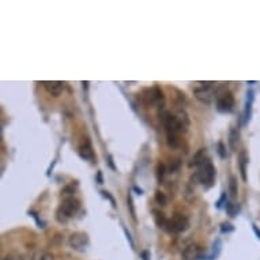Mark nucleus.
<instances>
[{
  "instance_id": "obj_31",
  "label": "nucleus",
  "mask_w": 260,
  "mask_h": 260,
  "mask_svg": "<svg viewBox=\"0 0 260 260\" xmlns=\"http://www.w3.org/2000/svg\"><path fill=\"white\" fill-rule=\"evenodd\" d=\"M98 181L99 184H102V176H101V173H98Z\"/></svg>"
},
{
  "instance_id": "obj_13",
  "label": "nucleus",
  "mask_w": 260,
  "mask_h": 260,
  "mask_svg": "<svg viewBox=\"0 0 260 260\" xmlns=\"http://www.w3.org/2000/svg\"><path fill=\"white\" fill-rule=\"evenodd\" d=\"M252 101H253V93L249 91L247 94V102H245V111H244V124H247L252 115Z\"/></svg>"
},
{
  "instance_id": "obj_8",
  "label": "nucleus",
  "mask_w": 260,
  "mask_h": 260,
  "mask_svg": "<svg viewBox=\"0 0 260 260\" xmlns=\"http://www.w3.org/2000/svg\"><path fill=\"white\" fill-rule=\"evenodd\" d=\"M42 87L46 90V93L55 98H58L60 95L63 94V90H64V85L63 82H59V81H45L41 83Z\"/></svg>"
},
{
  "instance_id": "obj_25",
  "label": "nucleus",
  "mask_w": 260,
  "mask_h": 260,
  "mask_svg": "<svg viewBox=\"0 0 260 260\" xmlns=\"http://www.w3.org/2000/svg\"><path fill=\"white\" fill-rule=\"evenodd\" d=\"M224 203L225 204H226V192H224L222 193V196H221V199L220 200H218V202H217V209H221V207L224 206Z\"/></svg>"
},
{
  "instance_id": "obj_20",
  "label": "nucleus",
  "mask_w": 260,
  "mask_h": 260,
  "mask_svg": "<svg viewBox=\"0 0 260 260\" xmlns=\"http://www.w3.org/2000/svg\"><path fill=\"white\" fill-rule=\"evenodd\" d=\"M225 210H226V213H228L229 217H236V214H237V209H236V204H233L232 202H228L226 204H225Z\"/></svg>"
},
{
  "instance_id": "obj_4",
  "label": "nucleus",
  "mask_w": 260,
  "mask_h": 260,
  "mask_svg": "<svg viewBox=\"0 0 260 260\" xmlns=\"http://www.w3.org/2000/svg\"><path fill=\"white\" fill-rule=\"evenodd\" d=\"M195 179L204 187V188H210L214 184L216 180V168L213 165L210 160H207L200 168H197V172L195 173Z\"/></svg>"
},
{
  "instance_id": "obj_3",
  "label": "nucleus",
  "mask_w": 260,
  "mask_h": 260,
  "mask_svg": "<svg viewBox=\"0 0 260 260\" xmlns=\"http://www.w3.org/2000/svg\"><path fill=\"white\" fill-rule=\"evenodd\" d=\"M216 107L220 113H229L233 111L234 97L225 86L216 91Z\"/></svg>"
},
{
  "instance_id": "obj_14",
  "label": "nucleus",
  "mask_w": 260,
  "mask_h": 260,
  "mask_svg": "<svg viewBox=\"0 0 260 260\" xmlns=\"http://www.w3.org/2000/svg\"><path fill=\"white\" fill-rule=\"evenodd\" d=\"M152 214H154V221H155V224H157L158 228L165 229L166 222H168V218L165 217V214L161 213L160 210H152Z\"/></svg>"
},
{
  "instance_id": "obj_24",
  "label": "nucleus",
  "mask_w": 260,
  "mask_h": 260,
  "mask_svg": "<svg viewBox=\"0 0 260 260\" xmlns=\"http://www.w3.org/2000/svg\"><path fill=\"white\" fill-rule=\"evenodd\" d=\"M218 154L221 158H226V150H225V144L222 142L218 143Z\"/></svg>"
},
{
  "instance_id": "obj_1",
  "label": "nucleus",
  "mask_w": 260,
  "mask_h": 260,
  "mask_svg": "<svg viewBox=\"0 0 260 260\" xmlns=\"http://www.w3.org/2000/svg\"><path fill=\"white\" fill-rule=\"evenodd\" d=\"M162 121H164V128H165L166 132L168 146L173 150L179 148L180 144H181L180 135H181V132L187 131L188 126L184 124L176 115H171V113H165V116L162 117Z\"/></svg>"
},
{
  "instance_id": "obj_29",
  "label": "nucleus",
  "mask_w": 260,
  "mask_h": 260,
  "mask_svg": "<svg viewBox=\"0 0 260 260\" xmlns=\"http://www.w3.org/2000/svg\"><path fill=\"white\" fill-rule=\"evenodd\" d=\"M142 256H143V260H150V257H148V255H147V252H143Z\"/></svg>"
},
{
  "instance_id": "obj_17",
  "label": "nucleus",
  "mask_w": 260,
  "mask_h": 260,
  "mask_svg": "<svg viewBox=\"0 0 260 260\" xmlns=\"http://www.w3.org/2000/svg\"><path fill=\"white\" fill-rule=\"evenodd\" d=\"M76 188H78V184H68L67 187H64L63 189H62V196L64 197V199H67V197H72L74 196V193H75Z\"/></svg>"
},
{
  "instance_id": "obj_21",
  "label": "nucleus",
  "mask_w": 260,
  "mask_h": 260,
  "mask_svg": "<svg viewBox=\"0 0 260 260\" xmlns=\"http://www.w3.org/2000/svg\"><path fill=\"white\" fill-rule=\"evenodd\" d=\"M155 200H157L158 204H161V206H166V203H168V199H166L165 193L161 192V191H157V192H155Z\"/></svg>"
},
{
  "instance_id": "obj_15",
  "label": "nucleus",
  "mask_w": 260,
  "mask_h": 260,
  "mask_svg": "<svg viewBox=\"0 0 260 260\" xmlns=\"http://www.w3.org/2000/svg\"><path fill=\"white\" fill-rule=\"evenodd\" d=\"M229 193H230V196L233 197V199L234 197H237V179H236L234 176H230V177H229Z\"/></svg>"
},
{
  "instance_id": "obj_26",
  "label": "nucleus",
  "mask_w": 260,
  "mask_h": 260,
  "mask_svg": "<svg viewBox=\"0 0 260 260\" xmlns=\"http://www.w3.org/2000/svg\"><path fill=\"white\" fill-rule=\"evenodd\" d=\"M103 195V196L107 197V199H109V200H111V203H112V206L115 207V209H116V202H115V199H113V196H111V193L109 192H107V191H102V192H101Z\"/></svg>"
},
{
  "instance_id": "obj_16",
  "label": "nucleus",
  "mask_w": 260,
  "mask_h": 260,
  "mask_svg": "<svg viewBox=\"0 0 260 260\" xmlns=\"http://www.w3.org/2000/svg\"><path fill=\"white\" fill-rule=\"evenodd\" d=\"M238 136H240V134H238V128H232L230 130V134H229V146H230V148L233 150V148H236V144H237L238 142Z\"/></svg>"
},
{
  "instance_id": "obj_9",
  "label": "nucleus",
  "mask_w": 260,
  "mask_h": 260,
  "mask_svg": "<svg viewBox=\"0 0 260 260\" xmlns=\"http://www.w3.org/2000/svg\"><path fill=\"white\" fill-rule=\"evenodd\" d=\"M203 256V249L196 244L188 245L183 251V257L184 260H199Z\"/></svg>"
},
{
  "instance_id": "obj_18",
  "label": "nucleus",
  "mask_w": 260,
  "mask_h": 260,
  "mask_svg": "<svg viewBox=\"0 0 260 260\" xmlns=\"http://www.w3.org/2000/svg\"><path fill=\"white\" fill-rule=\"evenodd\" d=\"M32 260H54V255L46 251H37L32 256Z\"/></svg>"
},
{
  "instance_id": "obj_30",
  "label": "nucleus",
  "mask_w": 260,
  "mask_h": 260,
  "mask_svg": "<svg viewBox=\"0 0 260 260\" xmlns=\"http://www.w3.org/2000/svg\"><path fill=\"white\" fill-rule=\"evenodd\" d=\"M253 230H255V233L257 234V237L260 238V230H257V228H256V226H253Z\"/></svg>"
},
{
  "instance_id": "obj_6",
  "label": "nucleus",
  "mask_w": 260,
  "mask_h": 260,
  "mask_svg": "<svg viewBox=\"0 0 260 260\" xmlns=\"http://www.w3.org/2000/svg\"><path fill=\"white\" fill-rule=\"evenodd\" d=\"M200 85H203L202 87H196L193 90L195 98L203 103H210L213 97H214V90L210 87V85H213V82H200Z\"/></svg>"
},
{
  "instance_id": "obj_23",
  "label": "nucleus",
  "mask_w": 260,
  "mask_h": 260,
  "mask_svg": "<svg viewBox=\"0 0 260 260\" xmlns=\"http://www.w3.org/2000/svg\"><path fill=\"white\" fill-rule=\"evenodd\" d=\"M221 230H222V233H229V232H232L233 230V226L228 222H224V224L221 225Z\"/></svg>"
},
{
  "instance_id": "obj_10",
  "label": "nucleus",
  "mask_w": 260,
  "mask_h": 260,
  "mask_svg": "<svg viewBox=\"0 0 260 260\" xmlns=\"http://www.w3.org/2000/svg\"><path fill=\"white\" fill-rule=\"evenodd\" d=\"M79 155H81L83 160H87V161H94L95 155H94V150L91 147V143L90 140H86L85 143L82 144L79 147Z\"/></svg>"
},
{
  "instance_id": "obj_27",
  "label": "nucleus",
  "mask_w": 260,
  "mask_h": 260,
  "mask_svg": "<svg viewBox=\"0 0 260 260\" xmlns=\"http://www.w3.org/2000/svg\"><path fill=\"white\" fill-rule=\"evenodd\" d=\"M108 160H109V161H108V162H109V166H111V168H112L113 171H116V166L113 165V158H112V155H109Z\"/></svg>"
},
{
  "instance_id": "obj_5",
  "label": "nucleus",
  "mask_w": 260,
  "mask_h": 260,
  "mask_svg": "<svg viewBox=\"0 0 260 260\" xmlns=\"http://www.w3.org/2000/svg\"><path fill=\"white\" fill-rule=\"evenodd\" d=\"M189 226V220L185 216H181V214H175L168 220L166 222V226L164 230H166L168 233H183L185 232Z\"/></svg>"
},
{
  "instance_id": "obj_7",
  "label": "nucleus",
  "mask_w": 260,
  "mask_h": 260,
  "mask_svg": "<svg viewBox=\"0 0 260 260\" xmlns=\"http://www.w3.org/2000/svg\"><path fill=\"white\" fill-rule=\"evenodd\" d=\"M68 244L72 249L75 251H83L87 244H89V237L87 234L82 233V232H76V233H72L70 236V240H68Z\"/></svg>"
},
{
  "instance_id": "obj_12",
  "label": "nucleus",
  "mask_w": 260,
  "mask_h": 260,
  "mask_svg": "<svg viewBox=\"0 0 260 260\" xmlns=\"http://www.w3.org/2000/svg\"><path fill=\"white\" fill-rule=\"evenodd\" d=\"M207 160H209V158L206 157V148H200V150H199V151H197L192 157V160H191V162H189V166H191V168H192V166L200 168V166L207 161Z\"/></svg>"
},
{
  "instance_id": "obj_19",
  "label": "nucleus",
  "mask_w": 260,
  "mask_h": 260,
  "mask_svg": "<svg viewBox=\"0 0 260 260\" xmlns=\"http://www.w3.org/2000/svg\"><path fill=\"white\" fill-rule=\"evenodd\" d=\"M165 175H166V166L164 165V164H158L157 166V179L160 183H162L164 181V179H165Z\"/></svg>"
},
{
  "instance_id": "obj_11",
  "label": "nucleus",
  "mask_w": 260,
  "mask_h": 260,
  "mask_svg": "<svg viewBox=\"0 0 260 260\" xmlns=\"http://www.w3.org/2000/svg\"><path fill=\"white\" fill-rule=\"evenodd\" d=\"M247 164H248V155L245 150H241L238 152V168H240V173H241L242 181H247Z\"/></svg>"
},
{
  "instance_id": "obj_28",
  "label": "nucleus",
  "mask_w": 260,
  "mask_h": 260,
  "mask_svg": "<svg viewBox=\"0 0 260 260\" xmlns=\"http://www.w3.org/2000/svg\"><path fill=\"white\" fill-rule=\"evenodd\" d=\"M124 232H126V234H127V238H128V241L131 242V245H132V247H134V241H132V238H131L130 233H128V232H127V229H124Z\"/></svg>"
},
{
  "instance_id": "obj_2",
  "label": "nucleus",
  "mask_w": 260,
  "mask_h": 260,
  "mask_svg": "<svg viewBox=\"0 0 260 260\" xmlns=\"http://www.w3.org/2000/svg\"><path fill=\"white\" fill-rule=\"evenodd\" d=\"M81 210V202L75 196L63 199V202L60 203L58 211H56V220L60 224H66L68 220H71L78 214V211Z\"/></svg>"
},
{
  "instance_id": "obj_22",
  "label": "nucleus",
  "mask_w": 260,
  "mask_h": 260,
  "mask_svg": "<svg viewBox=\"0 0 260 260\" xmlns=\"http://www.w3.org/2000/svg\"><path fill=\"white\" fill-rule=\"evenodd\" d=\"M127 202H128V207H130V213H131V217H132V220H136V217H135V210H134V202H132V196H131V193H128V196H127Z\"/></svg>"
}]
</instances>
